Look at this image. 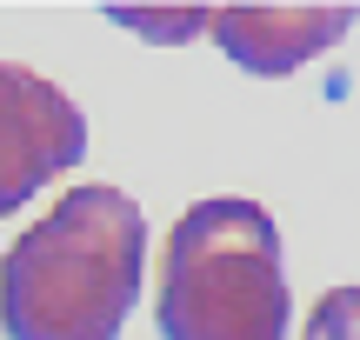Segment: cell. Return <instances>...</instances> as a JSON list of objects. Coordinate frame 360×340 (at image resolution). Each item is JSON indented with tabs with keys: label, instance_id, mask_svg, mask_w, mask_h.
<instances>
[{
	"label": "cell",
	"instance_id": "6da1fadb",
	"mask_svg": "<svg viewBox=\"0 0 360 340\" xmlns=\"http://www.w3.org/2000/svg\"><path fill=\"white\" fill-rule=\"evenodd\" d=\"M147 267V221L120 187H67L0 261L7 340H120Z\"/></svg>",
	"mask_w": 360,
	"mask_h": 340
},
{
	"label": "cell",
	"instance_id": "7a4b0ae2",
	"mask_svg": "<svg viewBox=\"0 0 360 340\" xmlns=\"http://www.w3.org/2000/svg\"><path fill=\"white\" fill-rule=\"evenodd\" d=\"M154 320L167 340H287L281 234L260 200H200L174 221Z\"/></svg>",
	"mask_w": 360,
	"mask_h": 340
},
{
	"label": "cell",
	"instance_id": "3957f363",
	"mask_svg": "<svg viewBox=\"0 0 360 340\" xmlns=\"http://www.w3.org/2000/svg\"><path fill=\"white\" fill-rule=\"evenodd\" d=\"M87 114L34 67L0 60V221L20 214L47 181L80 167Z\"/></svg>",
	"mask_w": 360,
	"mask_h": 340
},
{
	"label": "cell",
	"instance_id": "277c9868",
	"mask_svg": "<svg viewBox=\"0 0 360 340\" xmlns=\"http://www.w3.org/2000/svg\"><path fill=\"white\" fill-rule=\"evenodd\" d=\"M354 20V7H207V34L220 40V53L260 80L307 67L314 53L347 40Z\"/></svg>",
	"mask_w": 360,
	"mask_h": 340
},
{
	"label": "cell",
	"instance_id": "5b68a950",
	"mask_svg": "<svg viewBox=\"0 0 360 340\" xmlns=\"http://www.w3.org/2000/svg\"><path fill=\"white\" fill-rule=\"evenodd\" d=\"M107 20L134 27L141 40H193V34H207V7H107Z\"/></svg>",
	"mask_w": 360,
	"mask_h": 340
},
{
	"label": "cell",
	"instance_id": "8992f818",
	"mask_svg": "<svg viewBox=\"0 0 360 340\" xmlns=\"http://www.w3.org/2000/svg\"><path fill=\"white\" fill-rule=\"evenodd\" d=\"M300 340H360V287H327L307 314V334Z\"/></svg>",
	"mask_w": 360,
	"mask_h": 340
}]
</instances>
